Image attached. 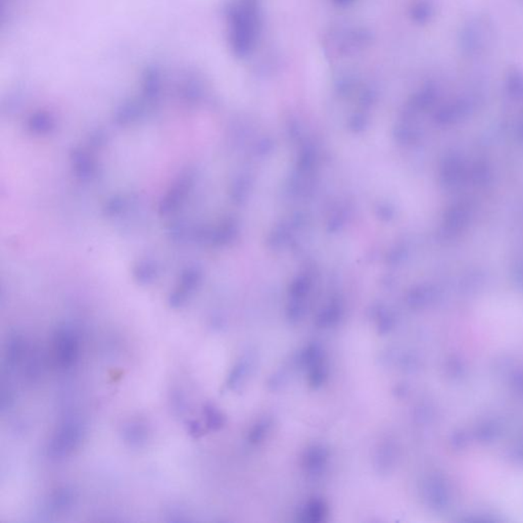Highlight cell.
I'll return each instance as SVG.
<instances>
[{"instance_id":"8","label":"cell","mask_w":523,"mask_h":523,"mask_svg":"<svg viewBox=\"0 0 523 523\" xmlns=\"http://www.w3.org/2000/svg\"><path fill=\"white\" fill-rule=\"evenodd\" d=\"M336 1H338L340 2V4H341V2L352 1V0H336Z\"/></svg>"},{"instance_id":"1","label":"cell","mask_w":523,"mask_h":523,"mask_svg":"<svg viewBox=\"0 0 523 523\" xmlns=\"http://www.w3.org/2000/svg\"><path fill=\"white\" fill-rule=\"evenodd\" d=\"M53 359L58 367L68 369L75 364L79 355L77 336L71 330L62 329L55 332L53 343Z\"/></svg>"},{"instance_id":"4","label":"cell","mask_w":523,"mask_h":523,"mask_svg":"<svg viewBox=\"0 0 523 523\" xmlns=\"http://www.w3.org/2000/svg\"><path fill=\"white\" fill-rule=\"evenodd\" d=\"M73 502V495L71 491L62 489V491H58L55 494L53 497V508L58 509H66Z\"/></svg>"},{"instance_id":"7","label":"cell","mask_w":523,"mask_h":523,"mask_svg":"<svg viewBox=\"0 0 523 523\" xmlns=\"http://www.w3.org/2000/svg\"><path fill=\"white\" fill-rule=\"evenodd\" d=\"M190 435H194V437H199V435H203V430H201V425H199V423H197V422H190Z\"/></svg>"},{"instance_id":"6","label":"cell","mask_w":523,"mask_h":523,"mask_svg":"<svg viewBox=\"0 0 523 523\" xmlns=\"http://www.w3.org/2000/svg\"><path fill=\"white\" fill-rule=\"evenodd\" d=\"M430 15V6H426L425 4H421L418 6L416 8V12H415V18H416L418 21L423 22L425 21L426 19H428V17Z\"/></svg>"},{"instance_id":"5","label":"cell","mask_w":523,"mask_h":523,"mask_svg":"<svg viewBox=\"0 0 523 523\" xmlns=\"http://www.w3.org/2000/svg\"><path fill=\"white\" fill-rule=\"evenodd\" d=\"M205 415L206 424L212 430H218L223 424V417L220 414L219 411L215 409L212 406H206L205 408Z\"/></svg>"},{"instance_id":"2","label":"cell","mask_w":523,"mask_h":523,"mask_svg":"<svg viewBox=\"0 0 523 523\" xmlns=\"http://www.w3.org/2000/svg\"><path fill=\"white\" fill-rule=\"evenodd\" d=\"M82 430L79 424L74 421L66 422L58 428L49 446L53 457L62 458L73 453L79 446Z\"/></svg>"},{"instance_id":"3","label":"cell","mask_w":523,"mask_h":523,"mask_svg":"<svg viewBox=\"0 0 523 523\" xmlns=\"http://www.w3.org/2000/svg\"><path fill=\"white\" fill-rule=\"evenodd\" d=\"M123 435H124L126 442L133 444V446H138L147 439V428L139 422H131V423L125 426Z\"/></svg>"}]
</instances>
